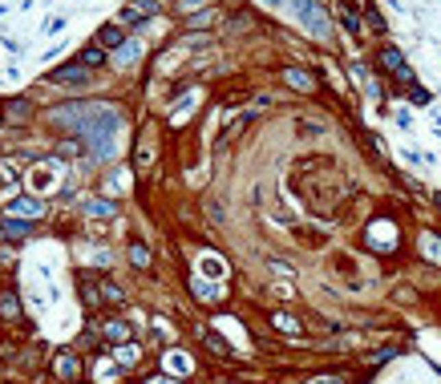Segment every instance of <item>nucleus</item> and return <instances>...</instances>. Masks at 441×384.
<instances>
[{"mask_svg": "<svg viewBox=\"0 0 441 384\" xmlns=\"http://www.w3.org/2000/svg\"><path fill=\"white\" fill-rule=\"evenodd\" d=\"M381 65H385L389 73H397L401 81H413V73H409V65L401 61V53H397V49H385V53H381Z\"/></svg>", "mask_w": 441, "mask_h": 384, "instance_id": "f257e3e1", "label": "nucleus"}, {"mask_svg": "<svg viewBox=\"0 0 441 384\" xmlns=\"http://www.w3.org/2000/svg\"><path fill=\"white\" fill-rule=\"evenodd\" d=\"M86 77H89L86 65H61V69H53V81H61V86H65V81H69V86H81Z\"/></svg>", "mask_w": 441, "mask_h": 384, "instance_id": "f03ea898", "label": "nucleus"}, {"mask_svg": "<svg viewBox=\"0 0 441 384\" xmlns=\"http://www.w3.org/2000/svg\"><path fill=\"white\" fill-rule=\"evenodd\" d=\"M284 81L296 89H316V77L312 73H304V69H284Z\"/></svg>", "mask_w": 441, "mask_h": 384, "instance_id": "7ed1b4c3", "label": "nucleus"}, {"mask_svg": "<svg viewBox=\"0 0 441 384\" xmlns=\"http://www.w3.org/2000/svg\"><path fill=\"white\" fill-rule=\"evenodd\" d=\"M0 316H4V320H16V316H21V299L12 296V292L0 296Z\"/></svg>", "mask_w": 441, "mask_h": 384, "instance_id": "20e7f679", "label": "nucleus"}, {"mask_svg": "<svg viewBox=\"0 0 441 384\" xmlns=\"http://www.w3.org/2000/svg\"><path fill=\"white\" fill-rule=\"evenodd\" d=\"M105 336H110V340H130V324H126V320H110V324H105Z\"/></svg>", "mask_w": 441, "mask_h": 384, "instance_id": "39448f33", "label": "nucleus"}, {"mask_svg": "<svg viewBox=\"0 0 441 384\" xmlns=\"http://www.w3.org/2000/svg\"><path fill=\"white\" fill-rule=\"evenodd\" d=\"M57 376H61V381H77V360H73V356H61V360H57Z\"/></svg>", "mask_w": 441, "mask_h": 384, "instance_id": "423d86ee", "label": "nucleus"}, {"mask_svg": "<svg viewBox=\"0 0 441 384\" xmlns=\"http://www.w3.org/2000/svg\"><path fill=\"white\" fill-rule=\"evenodd\" d=\"M8 239H25L29 235V222H16V218H4V227H0Z\"/></svg>", "mask_w": 441, "mask_h": 384, "instance_id": "0eeeda50", "label": "nucleus"}, {"mask_svg": "<svg viewBox=\"0 0 441 384\" xmlns=\"http://www.w3.org/2000/svg\"><path fill=\"white\" fill-rule=\"evenodd\" d=\"M12 211H16V214H37V218H41L45 207L37 203V199H21V203H12Z\"/></svg>", "mask_w": 441, "mask_h": 384, "instance_id": "6e6552de", "label": "nucleus"}, {"mask_svg": "<svg viewBox=\"0 0 441 384\" xmlns=\"http://www.w3.org/2000/svg\"><path fill=\"white\" fill-rule=\"evenodd\" d=\"M130 263L134 267H150V251L142 243H130Z\"/></svg>", "mask_w": 441, "mask_h": 384, "instance_id": "1a4fd4ad", "label": "nucleus"}, {"mask_svg": "<svg viewBox=\"0 0 441 384\" xmlns=\"http://www.w3.org/2000/svg\"><path fill=\"white\" fill-rule=\"evenodd\" d=\"M97 41L105 44V49H118V44H122V29H101Z\"/></svg>", "mask_w": 441, "mask_h": 384, "instance_id": "9d476101", "label": "nucleus"}, {"mask_svg": "<svg viewBox=\"0 0 441 384\" xmlns=\"http://www.w3.org/2000/svg\"><path fill=\"white\" fill-rule=\"evenodd\" d=\"M101 61H105V57H101V49H86V53H81V65H86V69L101 65Z\"/></svg>", "mask_w": 441, "mask_h": 384, "instance_id": "9b49d317", "label": "nucleus"}, {"mask_svg": "<svg viewBox=\"0 0 441 384\" xmlns=\"http://www.w3.org/2000/svg\"><path fill=\"white\" fill-rule=\"evenodd\" d=\"M89 214H101V218H114V203H89Z\"/></svg>", "mask_w": 441, "mask_h": 384, "instance_id": "f8f14e48", "label": "nucleus"}, {"mask_svg": "<svg viewBox=\"0 0 441 384\" xmlns=\"http://www.w3.org/2000/svg\"><path fill=\"white\" fill-rule=\"evenodd\" d=\"M203 336H207V344H211V352H219V356H227V344H223L219 336H215V332H203Z\"/></svg>", "mask_w": 441, "mask_h": 384, "instance_id": "ddd939ff", "label": "nucleus"}, {"mask_svg": "<svg viewBox=\"0 0 441 384\" xmlns=\"http://www.w3.org/2000/svg\"><path fill=\"white\" fill-rule=\"evenodd\" d=\"M4 114H8V118H25V114H29V105H25V101H12Z\"/></svg>", "mask_w": 441, "mask_h": 384, "instance_id": "4468645a", "label": "nucleus"}, {"mask_svg": "<svg viewBox=\"0 0 441 384\" xmlns=\"http://www.w3.org/2000/svg\"><path fill=\"white\" fill-rule=\"evenodd\" d=\"M275 324H279V328H284V332H296V328H300V324H296V320H288V316H284V311H279V316H275Z\"/></svg>", "mask_w": 441, "mask_h": 384, "instance_id": "2eb2a0df", "label": "nucleus"}, {"mask_svg": "<svg viewBox=\"0 0 441 384\" xmlns=\"http://www.w3.org/2000/svg\"><path fill=\"white\" fill-rule=\"evenodd\" d=\"M312 384H340V376H316Z\"/></svg>", "mask_w": 441, "mask_h": 384, "instance_id": "dca6fc26", "label": "nucleus"}, {"mask_svg": "<svg viewBox=\"0 0 441 384\" xmlns=\"http://www.w3.org/2000/svg\"><path fill=\"white\" fill-rule=\"evenodd\" d=\"M182 4H186V8H190V4H199V0H182Z\"/></svg>", "mask_w": 441, "mask_h": 384, "instance_id": "f3484780", "label": "nucleus"}, {"mask_svg": "<svg viewBox=\"0 0 441 384\" xmlns=\"http://www.w3.org/2000/svg\"><path fill=\"white\" fill-rule=\"evenodd\" d=\"M438 207H441V199H438Z\"/></svg>", "mask_w": 441, "mask_h": 384, "instance_id": "a211bd4d", "label": "nucleus"}]
</instances>
